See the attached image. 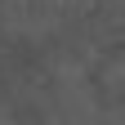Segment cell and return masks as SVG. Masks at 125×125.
Segmentation results:
<instances>
[{"instance_id": "6da1fadb", "label": "cell", "mask_w": 125, "mask_h": 125, "mask_svg": "<svg viewBox=\"0 0 125 125\" xmlns=\"http://www.w3.org/2000/svg\"><path fill=\"white\" fill-rule=\"evenodd\" d=\"M40 9H54V13H76V9H89L94 0H31Z\"/></svg>"}, {"instance_id": "7a4b0ae2", "label": "cell", "mask_w": 125, "mask_h": 125, "mask_svg": "<svg viewBox=\"0 0 125 125\" xmlns=\"http://www.w3.org/2000/svg\"><path fill=\"white\" fill-rule=\"evenodd\" d=\"M0 125H18V121H13V112H9L5 103H0Z\"/></svg>"}]
</instances>
